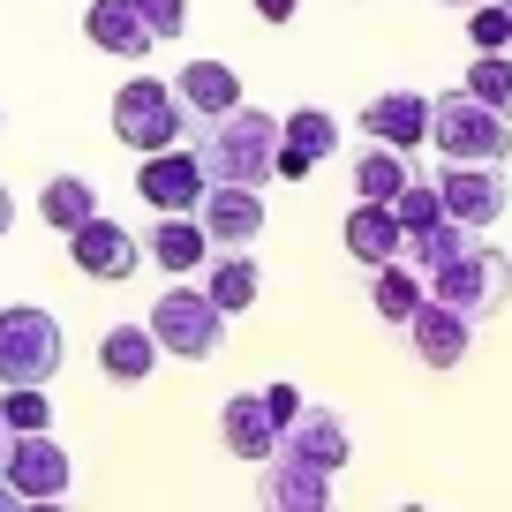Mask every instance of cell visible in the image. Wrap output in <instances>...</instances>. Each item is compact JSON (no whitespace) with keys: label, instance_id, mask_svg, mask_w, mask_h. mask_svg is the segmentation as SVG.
<instances>
[{"label":"cell","instance_id":"277c9868","mask_svg":"<svg viewBox=\"0 0 512 512\" xmlns=\"http://www.w3.org/2000/svg\"><path fill=\"white\" fill-rule=\"evenodd\" d=\"M430 302L460 309L467 324L497 317V309L512 302V256H505V249H490V241H467L452 264H437V272H430Z\"/></svg>","mask_w":512,"mask_h":512},{"label":"cell","instance_id":"30bf717a","mask_svg":"<svg viewBox=\"0 0 512 512\" xmlns=\"http://www.w3.org/2000/svg\"><path fill=\"white\" fill-rule=\"evenodd\" d=\"M256 512H332V475L272 452V460L256 467Z\"/></svg>","mask_w":512,"mask_h":512},{"label":"cell","instance_id":"ab89813d","mask_svg":"<svg viewBox=\"0 0 512 512\" xmlns=\"http://www.w3.org/2000/svg\"><path fill=\"white\" fill-rule=\"evenodd\" d=\"M437 8H482V0H437Z\"/></svg>","mask_w":512,"mask_h":512},{"label":"cell","instance_id":"d590c367","mask_svg":"<svg viewBox=\"0 0 512 512\" xmlns=\"http://www.w3.org/2000/svg\"><path fill=\"white\" fill-rule=\"evenodd\" d=\"M16 226V196H8V181H0V234Z\"/></svg>","mask_w":512,"mask_h":512},{"label":"cell","instance_id":"d6a6232c","mask_svg":"<svg viewBox=\"0 0 512 512\" xmlns=\"http://www.w3.org/2000/svg\"><path fill=\"white\" fill-rule=\"evenodd\" d=\"M302 407H309V400H302V392H294V384H264V415L279 422V437H287V422L302 415Z\"/></svg>","mask_w":512,"mask_h":512},{"label":"cell","instance_id":"f1b7e54d","mask_svg":"<svg viewBox=\"0 0 512 512\" xmlns=\"http://www.w3.org/2000/svg\"><path fill=\"white\" fill-rule=\"evenodd\" d=\"M0 422L16 437H53V400L46 384H16V392H0Z\"/></svg>","mask_w":512,"mask_h":512},{"label":"cell","instance_id":"603a6c76","mask_svg":"<svg viewBox=\"0 0 512 512\" xmlns=\"http://www.w3.org/2000/svg\"><path fill=\"white\" fill-rule=\"evenodd\" d=\"M369 302H377L384 324H407L422 302H430V279H422L407 256H392V264H377V272H369Z\"/></svg>","mask_w":512,"mask_h":512},{"label":"cell","instance_id":"ba28073f","mask_svg":"<svg viewBox=\"0 0 512 512\" xmlns=\"http://www.w3.org/2000/svg\"><path fill=\"white\" fill-rule=\"evenodd\" d=\"M68 256H76V272H83V279H106V287H121V279H136V264H144V241L98 211L91 226H76V234H68Z\"/></svg>","mask_w":512,"mask_h":512},{"label":"cell","instance_id":"7a4b0ae2","mask_svg":"<svg viewBox=\"0 0 512 512\" xmlns=\"http://www.w3.org/2000/svg\"><path fill=\"white\" fill-rule=\"evenodd\" d=\"M430 144H437L445 166H505L512 159V121L490 113L482 98H467V91H445V98H430Z\"/></svg>","mask_w":512,"mask_h":512},{"label":"cell","instance_id":"8d00e7d4","mask_svg":"<svg viewBox=\"0 0 512 512\" xmlns=\"http://www.w3.org/2000/svg\"><path fill=\"white\" fill-rule=\"evenodd\" d=\"M0 512H23V497H16V490H8V482H0Z\"/></svg>","mask_w":512,"mask_h":512},{"label":"cell","instance_id":"4fadbf2b","mask_svg":"<svg viewBox=\"0 0 512 512\" xmlns=\"http://www.w3.org/2000/svg\"><path fill=\"white\" fill-rule=\"evenodd\" d=\"M279 452L317 467V475H339V467L354 460V437H347V422H339L332 407H302V415L287 422V437H279Z\"/></svg>","mask_w":512,"mask_h":512},{"label":"cell","instance_id":"74e56055","mask_svg":"<svg viewBox=\"0 0 512 512\" xmlns=\"http://www.w3.org/2000/svg\"><path fill=\"white\" fill-rule=\"evenodd\" d=\"M23 512H68V505H61V497H38V505H23Z\"/></svg>","mask_w":512,"mask_h":512},{"label":"cell","instance_id":"7402d4cb","mask_svg":"<svg viewBox=\"0 0 512 512\" xmlns=\"http://www.w3.org/2000/svg\"><path fill=\"white\" fill-rule=\"evenodd\" d=\"M339 234H347V256H354V264H369V272H377V264H392V256L407 249V234H400V219H392V204H354Z\"/></svg>","mask_w":512,"mask_h":512},{"label":"cell","instance_id":"8992f818","mask_svg":"<svg viewBox=\"0 0 512 512\" xmlns=\"http://www.w3.org/2000/svg\"><path fill=\"white\" fill-rule=\"evenodd\" d=\"M144 324H151V339H159V354H181V362H211L219 339H226V317L211 309L204 287H166Z\"/></svg>","mask_w":512,"mask_h":512},{"label":"cell","instance_id":"60d3db41","mask_svg":"<svg viewBox=\"0 0 512 512\" xmlns=\"http://www.w3.org/2000/svg\"><path fill=\"white\" fill-rule=\"evenodd\" d=\"M400 512H430V505H400Z\"/></svg>","mask_w":512,"mask_h":512},{"label":"cell","instance_id":"d6986e66","mask_svg":"<svg viewBox=\"0 0 512 512\" xmlns=\"http://www.w3.org/2000/svg\"><path fill=\"white\" fill-rule=\"evenodd\" d=\"M204 294L219 317H241V309H256V294H264V272H256L249 249H211L204 264Z\"/></svg>","mask_w":512,"mask_h":512},{"label":"cell","instance_id":"83f0119b","mask_svg":"<svg viewBox=\"0 0 512 512\" xmlns=\"http://www.w3.org/2000/svg\"><path fill=\"white\" fill-rule=\"evenodd\" d=\"M467 98H482L490 113H505L512 121V53H475L467 61V83H460Z\"/></svg>","mask_w":512,"mask_h":512},{"label":"cell","instance_id":"4dcf8cb0","mask_svg":"<svg viewBox=\"0 0 512 512\" xmlns=\"http://www.w3.org/2000/svg\"><path fill=\"white\" fill-rule=\"evenodd\" d=\"M467 38H475L482 53H512V16L497 0H482V8H467Z\"/></svg>","mask_w":512,"mask_h":512},{"label":"cell","instance_id":"5bb4252c","mask_svg":"<svg viewBox=\"0 0 512 512\" xmlns=\"http://www.w3.org/2000/svg\"><path fill=\"white\" fill-rule=\"evenodd\" d=\"M196 226H204L211 249H256V234H264V189H204Z\"/></svg>","mask_w":512,"mask_h":512},{"label":"cell","instance_id":"b9f144b4","mask_svg":"<svg viewBox=\"0 0 512 512\" xmlns=\"http://www.w3.org/2000/svg\"><path fill=\"white\" fill-rule=\"evenodd\" d=\"M497 8H505V16H512V0H497Z\"/></svg>","mask_w":512,"mask_h":512},{"label":"cell","instance_id":"4316f807","mask_svg":"<svg viewBox=\"0 0 512 512\" xmlns=\"http://www.w3.org/2000/svg\"><path fill=\"white\" fill-rule=\"evenodd\" d=\"M467 241H475V234H467L460 219H437V226H422V234H407V249H400V256H407V264H415L422 279H430L437 264H452V256L467 249Z\"/></svg>","mask_w":512,"mask_h":512},{"label":"cell","instance_id":"5b68a950","mask_svg":"<svg viewBox=\"0 0 512 512\" xmlns=\"http://www.w3.org/2000/svg\"><path fill=\"white\" fill-rule=\"evenodd\" d=\"M61 377V317L38 302L0 309V384H53Z\"/></svg>","mask_w":512,"mask_h":512},{"label":"cell","instance_id":"8fae6325","mask_svg":"<svg viewBox=\"0 0 512 512\" xmlns=\"http://www.w3.org/2000/svg\"><path fill=\"white\" fill-rule=\"evenodd\" d=\"M204 189H211L204 166H196V151H181V144L136 166V196H144L159 219H166V211H196V204H204Z\"/></svg>","mask_w":512,"mask_h":512},{"label":"cell","instance_id":"7c38bea8","mask_svg":"<svg viewBox=\"0 0 512 512\" xmlns=\"http://www.w3.org/2000/svg\"><path fill=\"white\" fill-rule=\"evenodd\" d=\"M362 136L384 144V151H400V159L422 151V144H430V98H422V91H377L362 106Z\"/></svg>","mask_w":512,"mask_h":512},{"label":"cell","instance_id":"52a82bcc","mask_svg":"<svg viewBox=\"0 0 512 512\" xmlns=\"http://www.w3.org/2000/svg\"><path fill=\"white\" fill-rule=\"evenodd\" d=\"M437 204H445V219H460L467 234L475 226H497L505 219V204H512V181L497 174V166H437Z\"/></svg>","mask_w":512,"mask_h":512},{"label":"cell","instance_id":"6da1fadb","mask_svg":"<svg viewBox=\"0 0 512 512\" xmlns=\"http://www.w3.org/2000/svg\"><path fill=\"white\" fill-rule=\"evenodd\" d=\"M196 166H204L211 189H264V181H279V113L234 106L219 121H204Z\"/></svg>","mask_w":512,"mask_h":512},{"label":"cell","instance_id":"f546056e","mask_svg":"<svg viewBox=\"0 0 512 512\" xmlns=\"http://www.w3.org/2000/svg\"><path fill=\"white\" fill-rule=\"evenodd\" d=\"M392 219H400V234H422V226H437V219H445V204H437V181L415 174V181L400 189V204H392Z\"/></svg>","mask_w":512,"mask_h":512},{"label":"cell","instance_id":"3957f363","mask_svg":"<svg viewBox=\"0 0 512 512\" xmlns=\"http://www.w3.org/2000/svg\"><path fill=\"white\" fill-rule=\"evenodd\" d=\"M113 136H121L136 159H159V151H174L181 136H189V106L174 98V83L128 76L121 91H113Z\"/></svg>","mask_w":512,"mask_h":512},{"label":"cell","instance_id":"ac0fdd59","mask_svg":"<svg viewBox=\"0 0 512 512\" xmlns=\"http://www.w3.org/2000/svg\"><path fill=\"white\" fill-rule=\"evenodd\" d=\"M83 38H91L98 53H113V61H144L159 38L144 31V16H136V0H91L83 8Z\"/></svg>","mask_w":512,"mask_h":512},{"label":"cell","instance_id":"e575fe53","mask_svg":"<svg viewBox=\"0 0 512 512\" xmlns=\"http://www.w3.org/2000/svg\"><path fill=\"white\" fill-rule=\"evenodd\" d=\"M294 8H302V0H256V16H264V23H294Z\"/></svg>","mask_w":512,"mask_h":512},{"label":"cell","instance_id":"f35d334b","mask_svg":"<svg viewBox=\"0 0 512 512\" xmlns=\"http://www.w3.org/2000/svg\"><path fill=\"white\" fill-rule=\"evenodd\" d=\"M8 445H16V430H8V422H0V467H8Z\"/></svg>","mask_w":512,"mask_h":512},{"label":"cell","instance_id":"44dd1931","mask_svg":"<svg viewBox=\"0 0 512 512\" xmlns=\"http://www.w3.org/2000/svg\"><path fill=\"white\" fill-rule=\"evenodd\" d=\"M98 369H106V384H144L151 369H159V339H151V324H106V339H98Z\"/></svg>","mask_w":512,"mask_h":512},{"label":"cell","instance_id":"836d02e7","mask_svg":"<svg viewBox=\"0 0 512 512\" xmlns=\"http://www.w3.org/2000/svg\"><path fill=\"white\" fill-rule=\"evenodd\" d=\"M309 174H317V166H309L302 151H287V144H279V181H309Z\"/></svg>","mask_w":512,"mask_h":512},{"label":"cell","instance_id":"1f68e13d","mask_svg":"<svg viewBox=\"0 0 512 512\" xmlns=\"http://www.w3.org/2000/svg\"><path fill=\"white\" fill-rule=\"evenodd\" d=\"M136 16H144V31L159 38V46H174V38L189 31V0H136Z\"/></svg>","mask_w":512,"mask_h":512},{"label":"cell","instance_id":"9a60e30c","mask_svg":"<svg viewBox=\"0 0 512 512\" xmlns=\"http://www.w3.org/2000/svg\"><path fill=\"white\" fill-rule=\"evenodd\" d=\"M407 339H415L422 369H460L467 347H475V324H467L460 309H445V302H422L415 317H407Z\"/></svg>","mask_w":512,"mask_h":512},{"label":"cell","instance_id":"2e32d148","mask_svg":"<svg viewBox=\"0 0 512 512\" xmlns=\"http://www.w3.org/2000/svg\"><path fill=\"white\" fill-rule=\"evenodd\" d=\"M144 264H159L166 279L204 272V264H211V241H204V226H196V211H166V219L151 226V234H144Z\"/></svg>","mask_w":512,"mask_h":512},{"label":"cell","instance_id":"e0dca14e","mask_svg":"<svg viewBox=\"0 0 512 512\" xmlns=\"http://www.w3.org/2000/svg\"><path fill=\"white\" fill-rule=\"evenodd\" d=\"M219 445L234 452V460H249V467H264L279 452V422L264 415V392H234V400L219 407Z\"/></svg>","mask_w":512,"mask_h":512},{"label":"cell","instance_id":"484cf974","mask_svg":"<svg viewBox=\"0 0 512 512\" xmlns=\"http://www.w3.org/2000/svg\"><path fill=\"white\" fill-rule=\"evenodd\" d=\"M279 144L302 151L309 166H324V159L339 151V121H332L324 106H287V113H279Z\"/></svg>","mask_w":512,"mask_h":512},{"label":"cell","instance_id":"d4e9b609","mask_svg":"<svg viewBox=\"0 0 512 512\" xmlns=\"http://www.w3.org/2000/svg\"><path fill=\"white\" fill-rule=\"evenodd\" d=\"M415 181V166L400 159V151L369 144L362 159H354V204H400V189Z\"/></svg>","mask_w":512,"mask_h":512},{"label":"cell","instance_id":"ffe728a7","mask_svg":"<svg viewBox=\"0 0 512 512\" xmlns=\"http://www.w3.org/2000/svg\"><path fill=\"white\" fill-rule=\"evenodd\" d=\"M174 98L189 106V121H219V113H234L241 106V76L226 61H189L174 76Z\"/></svg>","mask_w":512,"mask_h":512},{"label":"cell","instance_id":"cb8c5ba5","mask_svg":"<svg viewBox=\"0 0 512 512\" xmlns=\"http://www.w3.org/2000/svg\"><path fill=\"white\" fill-rule=\"evenodd\" d=\"M38 219H46L53 234H76V226L98 219V189L83 174H46V189H38Z\"/></svg>","mask_w":512,"mask_h":512},{"label":"cell","instance_id":"9c48e42d","mask_svg":"<svg viewBox=\"0 0 512 512\" xmlns=\"http://www.w3.org/2000/svg\"><path fill=\"white\" fill-rule=\"evenodd\" d=\"M0 482H8L23 505H38V497H68L76 460H68L53 437H16V445H8V467H0Z\"/></svg>","mask_w":512,"mask_h":512}]
</instances>
